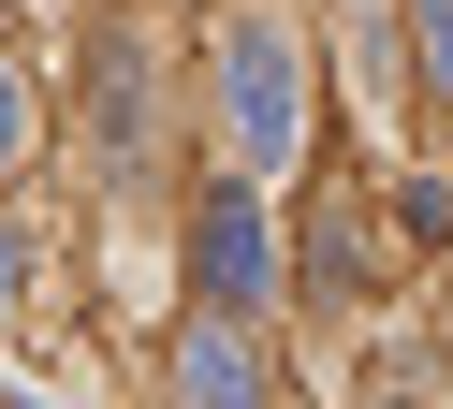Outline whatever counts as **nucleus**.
Here are the masks:
<instances>
[{
    "label": "nucleus",
    "instance_id": "1",
    "mask_svg": "<svg viewBox=\"0 0 453 409\" xmlns=\"http://www.w3.org/2000/svg\"><path fill=\"white\" fill-rule=\"evenodd\" d=\"M219 117H234V146H249V161H278V146H293V44H278L264 15H234V29H219Z\"/></svg>",
    "mask_w": 453,
    "mask_h": 409
},
{
    "label": "nucleus",
    "instance_id": "6",
    "mask_svg": "<svg viewBox=\"0 0 453 409\" xmlns=\"http://www.w3.org/2000/svg\"><path fill=\"white\" fill-rule=\"evenodd\" d=\"M0 292H15V234H0Z\"/></svg>",
    "mask_w": 453,
    "mask_h": 409
},
{
    "label": "nucleus",
    "instance_id": "4",
    "mask_svg": "<svg viewBox=\"0 0 453 409\" xmlns=\"http://www.w3.org/2000/svg\"><path fill=\"white\" fill-rule=\"evenodd\" d=\"M410 29H424V73L453 88V0H410Z\"/></svg>",
    "mask_w": 453,
    "mask_h": 409
},
{
    "label": "nucleus",
    "instance_id": "3",
    "mask_svg": "<svg viewBox=\"0 0 453 409\" xmlns=\"http://www.w3.org/2000/svg\"><path fill=\"white\" fill-rule=\"evenodd\" d=\"M176 380H190V409H264V380H249V351H234V336H190V351H176Z\"/></svg>",
    "mask_w": 453,
    "mask_h": 409
},
{
    "label": "nucleus",
    "instance_id": "5",
    "mask_svg": "<svg viewBox=\"0 0 453 409\" xmlns=\"http://www.w3.org/2000/svg\"><path fill=\"white\" fill-rule=\"evenodd\" d=\"M15 146H30V103H15V73H0V161H15Z\"/></svg>",
    "mask_w": 453,
    "mask_h": 409
},
{
    "label": "nucleus",
    "instance_id": "2",
    "mask_svg": "<svg viewBox=\"0 0 453 409\" xmlns=\"http://www.w3.org/2000/svg\"><path fill=\"white\" fill-rule=\"evenodd\" d=\"M190 263H205V292H219V307H264V204H249V190H205Z\"/></svg>",
    "mask_w": 453,
    "mask_h": 409
}]
</instances>
